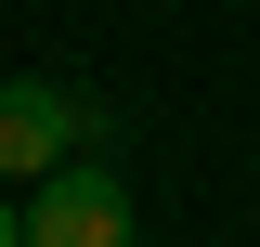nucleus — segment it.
<instances>
[{
    "mask_svg": "<svg viewBox=\"0 0 260 247\" xmlns=\"http://www.w3.org/2000/svg\"><path fill=\"white\" fill-rule=\"evenodd\" d=\"M0 247H26V208H13V195H0Z\"/></svg>",
    "mask_w": 260,
    "mask_h": 247,
    "instance_id": "nucleus-3",
    "label": "nucleus"
},
{
    "mask_svg": "<svg viewBox=\"0 0 260 247\" xmlns=\"http://www.w3.org/2000/svg\"><path fill=\"white\" fill-rule=\"evenodd\" d=\"M104 143H117V130H104V104H78L65 78H26V65L0 78V182L39 195L65 156H104Z\"/></svg>",
    "mask_w": 260,
    "mask_h": 247,
    "instance_id": "nucleus-1",
    "label": "nucleus"
},
{
    "mask_svg": "<svg viewBox=\"0 0 260 247\" xmlns=\"http://www.w3.org/2000/svg\"><path fill=\"white\" fill-rule=\"evenodd\" d=\"M26 247H130V169L117 156H65L26 195Z\"/></svg>",
    "mask_w": 260,
    "mask_h": 247,
    "instance_id": "nucleus-2",
    "label": "nucleus"
}]
</instances>
